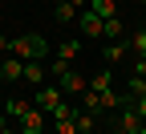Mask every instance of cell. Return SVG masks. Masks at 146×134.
<instances>
[{"instance_id":"obj_9","label":"cell","mask_w":146,"mask_h":134,"mask_svg":"<svg viewBox=\"0 0 146 134\" xmlns=\"http://www.w3.org/2000/svg\"><path fill=\"white\" fill-rule=\"evenodd\" d=\"M126 49H130V41H122V37L110 41V45H106V65H118L122 57H126Z\"/></svg>"},{"instance_id":"obj_7","label":"cell","mask_w":146,"mask_h":134,"mask_svg":"<svg viewBox=\"0 0 146 134\" xmlns=\"http://www.w3.org/2000/svg\"><path fill=\"white\" fill-rule=\"evenodd\" d=\"M89 12L110 21V16H118V0H89Z\"/></svg>"},{"instance_id":"obj_3","label":"cell","mask_w":146,"mask_h":134,"mask_svg":"<svg viewBox=\"0 0 146 134\" xmlns=\"http://www.w3.org/2000/svg\"><path fill=\"white\" fill-rule=\"evenodd\" d=\"M61 102H65V93H61V85H41V89L33 93V106H41L45 114H49L53 106H61Z\"/></svg>"},{"instance_id":"obj_8","label":"cell","mask_w":146,"mask_h":134,"mask_svg":"<svg viewBox=\"0 0 146 134\" xmlns=\"http://www.w3.org/2000/svg\"><path fill=\"white\" fill-rule=\"evenodd\" d=\"M77 12H81V8H77V4H73V0H61V4H57V8H53V16H57V21H61V25H73V21H77Z\"/></svg>"},{"instance_id":"obj_5","label":"cell","mask_w":146,"mask_h":134,"mask_svg":"<svg viewBox=\"0 0 146 134\" xmlns=\"http://www.w3.org/2000/svg\"><path fill=\"white\" fill-rule=\"evenodd\" d=\"M21 134H45V110L33 106L25 118H21Z\"/></svg>"},{"instance_id":"obj_12","label":"cell","mask_w":146,"mask_h":134,"mask_svg":"<svg viewBox=\"0 0 146 134\" xmlns=\"http://www.w3.org/2000/svg\"><path fill=\"white\" fill-rule=\"evenodd\" d=\"M122 33H126V25H122V16H110V21L102 25V37H106V41H118Z\"/></svg>"},{"instance_id":"obj_13","label":"cell","mask_w":146,"mask_h":134,"mask_svg":"<svg viewBox=\"0 0 146 134\" xmlns=\"http://www.w3.org/2000/svg\"><path fill=\"white\" fill-rule=\"evenodd\" d=\"M41 77H45V65H41V61H25V81L41 89Z\"/></svg>"},{"instance_id":"obj_22","label":"cell","mask_w":146,"mask_h":134,"mask_svg":"<svg viewBox=\"0 0 146 134\" xmlns=\"http://www.w3.org/2000/svg\"><path fill=\"white\" fill-rule=\"evenodd\" d=\"M110 134H130V130H122V126H114V130H110Z\"/></svg>"},{"instance_id":"obj_21","label":"cell","mask_w":146,"mask_h":134,"mask_svg":"<svg viewBox=\"0 0 146 134\" xmlns=\"http://www.w3.org/2000/svg\"><path fill=\"white\" fill-rule=\"evenodd\" d=\"M0 53H8V37L4 33H0Z\"/></svg>"},{"instance_id":"obj_1","label":"cell","mask_w":146,"mask_h":134,"mask_svg":"<svg viewBox=\"0 0 146 134\" xmlns=\"http://www.w3.org/2000/svg\"><path fill=\"white\" fill-rule=\"evenodd\" d=\"M8 53H12V57H21V61H45L49 41H45L41 33H21L16 41H8Z\"/></svg>"},{"instance_id":"obj_11","label":"cell","mask_w":146,"mask_h":134,"mask_svg":"<svg viewBox=\"0 0 146 134\" xmlns=\"http://www.w3.org/2000/svg\"><path fill=\"white\" fill-rule=\"evenodd\" d=\"M94 122H98V114H89V110H77V114H73V126H77V134H89V130H94Z\"/></svg>"},{"instance_id":"obj_2","label":"cell","mask_w":146,"mask_h":134,"mask_svg":"<svg viewBox=\"0 0 146 134\" xmlns=\"http://www.w3.org/2000/svg\"><path fill=\"white\" fill-rule=\"evenodd\" d=\"M57 85H61V93H73V98H81V93L89 89V81L81 77L77 69H69V65H65V69L57 73Z\"/></svg>"},{"instance_id":"obj_16","label":"cell","mask_w":146,"mask_h":134,"mask_svg":"<svg viewBox=\"0 0 146 134\" xmlns=\"http://www.w3.org/2000/svg\"><path fill=\"white\" fill-rule=\"evenodd\" d=\"M130 49H134V57H146V29L142 33H130Z\"/></svg>"},{"instance_id":"obj_19","label":"cell","mask_w":146,"mask_h":134,"mask_svg":"<svg viewBox=\"0 0 146 134\" xmlns=\"http://www.w3.org/2000/svg\"><path fill=\"white\" fill-rule=\"evenodd\" d=\"M53 134H77V126H73V118H61V122H57V130H53Z\"/></svg>"},{"instance_id":"obj_23","label":"cell","mask_w":146,"mask_h":134,"mask_svg":"<svg viewBox=\"0 0 146 134\" xmlns=\"http://www.w3.org/2000/svg\"><path fill=\"white\" fill-rule=\"evenodd\" d=\"M57 4H61V0H57Z\"/></svg>"},{"instance_id":"obj_10","label":"cell","mask_w":146,"mask_h":134,"mask_svg":"<svg viewBox=\"0 0 146 134\" xmlns=\"http://www.w3.org/2000/svg\"><path fill=\"white\" fill-rule=\"evenodd\" d=\"M29 110H33V98H12V102H8V110H4V118H16V122H21Z\"/></svg>"},{"instance_id":"obj_20","label":"cell","mask_w":146,"mask_h":134,"mask_svg":"<svg viewBox=\"0 0 146 134\" xmlns=\"http://www.w3.org/2000/svg\"><path fill=\"white\" fill-rule=\"evenodd\" d=\"M134 73H142V77H146V57H138V69Z\"/></svg>"},{"instance_id":"obj_6","label":"cell","mask_w":146,"mask_h":134,"mask_svg":"<svg viewBox=\"0 0 146 134\" xmlns=\"http://www.w3.org/2000/svg\"><path fill=\"white\" fill-rule=\"evenodd\" d=\"M102 25H106V21H102V16H94L89 8H85V12H77V29H81L85 37H102Z\"/></svg>"},{"instance_id":"obj_15","label":"cell","mask_w":146,"mask_h":134,"mask_svg":"<svg viewBox=\"0 0 146 134\" xmlns=\"http://www.w3.org/2000/svg\"><path fill=\"white\" fill-rule=\"evenodd\" d=\"M130 98H146V77L142 73H130Z\"/></svg>"},{"instance_id":"obj_17","label":"cell","mask_w":146,"mask_h":134,"mask_svg":"<svg viewBox=\"0 0 146 134\" xmlns=\"http://www.w3.org/2000/svg\"><path fill=\"white\" fill-rule=\"evenodd\" d=\"M77 53H81V45H77V41H65V45L57 49V57H61V61H73Z\"/></svg>"},{"instance_id":"obj_18","label":"cell","mask_w":146,"mask_h":134,"mask_svg":"<svg viewBox=\"0 0 146 134\" xmlns=\"http://www.w3.org/2000/svg\"><path fill=\"white\" fill-rule=\"evenodd\" d=\"M49 118H53V122H61V118H73V106H69V102L53 106V110H49Z\"/></svg>"},{"instance_id":"obj_4","label":"cell","mask_w":146,"mask_h":134,"mask_svg":"<svg viewBox=\"0 0 146 134\" xmlns=\"http://www.w3.org/2000/svg\"><path fill=\"white\" fill-rule=\"evenodd\" d=\"M0 81H25V61L21 57H4V61H0Z\"/></svg>"},{"instance_id":"obj_14","label":"cell","mask_w":146,"mask_h":134,"mask_svg":"<svg viewBox=\"0 0 146 134\" xmlns=\"http://www.w3.org/2000/svg\"><path fill=\"white\" fill-rule=\"evenodd\" d=\"M89 89H98V93H102V89H110V65H106L102 73H94V77H89Z\"/></svg>"}]
</instances>
